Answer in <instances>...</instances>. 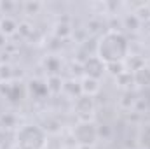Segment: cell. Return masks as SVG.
<instances>
[{
  "label": "cell",
  "mask_w": 150,
  "mask_h": 149,
  "mask_svg": "<svg viewBox=\"0 0 150 149\" xmlns=\"http://www.w3.org/2000/svg\"><path fill=\"white\" fill-rule=\"evenodd\" d=\"M96 56L107 65H120L129 58V40L119 30H108L105 32L96 46Z\"/></svg>",
  "instance_id": "obj_1"
},
{
  "label": "cell",
  "mask_w": 150,
  "mask_h": 149,
  "mask_svg": "<svg viewBox=\"0 0 150 149\" xmlns=\"http://www.w3.org/2000/svg\"><path fill=\"white\" fill-rule=\"evenodd\" d=\"M80 91H82V95H87V97L96 95V93L100 91V81L94 79V77H87V75H86V77L80 81Z\"/></svg>",
  "instance_id": "obj_6"
},
{
  "label": "cell",
  "mask_w": 150,
  "mask_h": 149,
  "mask_svg": "<svg viewBox=\"0 0 150 149\" xmlns=\"http://www.w3.org/2000/svg\"><path fill=\"white\" fill-rule=\"evenodd\" d=\"M45 132L38 125H23L16 133V146L21 149H44Z\"/></svg>",
  "instance_id": "obj_2"
},
{
  "label": "cell",
  "mask_w": 150,
  "mask_h": 149,
  "mask_svg": "<svg viewBox=\"0 0 150 149\" xmlns=\"http://www.w3.org/2000/svg\"><path fill=\"white\" fill-rule=\"evenodd\" d=\"M105 69H107V65H105L98 56L89 58V60L86 62V65H84L86 75H87V77H94V79H98L100 75L103 74V72H105Z\"/></svg>",
  "instance_id": "obj_5"
},
{
  "label": "cell",
  "mask_w": 150,
  "mask_h": 149,
  "mask_svg": "<svg viewBox=\"0 0 150 149\" xmlns=\"http://www.w3.org/2000/svg\"><path fill=\"white\" fill-rule=\"evenodd\" d=\"M75 111L80 116V121H91V116L94 112V102L93 97L87 95H80L75 102Z\"/></svg>",
  "instance_id": "obj_4"
},
{
  "label": "cell",
  "mask_w": 150,
  "mask_h": 149,
  "mask_svg": "<svg viewBox=\"0 0 150 149\" xmlns=\"http://www.w3.org/2000/svg\"><path fill=\"white\" fill-rule=\"evenodd\" d=\"M12 149H21V148H18V146H16V148H12Z\"/></svg>",
  "instance_id": "obj_10"
},
{
  "label": "cell",
  "mask_w": 150,
  "mask_h": 149,
  "mask_svg": "<svg viewBox=\"0 0 150 149\" xmlns=\"http://www.w3.org/2000/svg\"><path fill=\"white\" fill-rule=\"evenodd\" d=\"M138 146L142 149H150V123H145L138 130Z\"/></svg>",
  "instance_id": "obj_8"
},
{
  "label": "cell",
  "mask_w": 150,
  "mask_h": 149,
  "mask_svg": "<svg viewBox=\"0 0 150 149\" xmlns=\"http://www.w3.org/2000/svg\"><path fill=\"white\" fill-rule=\"evenodd\" d=\"M74 137L75 140L82 146H91L98 140L100 137V130L93 121H80L74 128Z\"/></svg>",
  "instance_id": "obj_3"
},
{
  "label": "cell",
  "mask_w": 150,
  "mask_h": 149,
  "mask_svg": "<svg viewBox=\"0 0 150 149\" xmlns=\"http://www.w3.org/2000/svg\"><path fill=\"white\" fill-rule=\"evenodd\" d=\"M133 81H134L136 84H140V86L150 84V67L142 65V67L134 69V72H133Z\"/></svg>",
  "instance_id": "obj_7"
},
{
  "label": "cell",
  "mask_w": 150,
  "mask_h": 149,
  "mask_svg": "<svg viewBox=\"0 0 150 149\" xmlns=\"http://www.w3.org/2000/svg\"><path fill=\"white\" fill-rule=\"evenodd\" d=\"M16 28H18V25H16V21L12 19V18H2L0 19V30H2V34H5V35H11V34H14L16 32Z\"/></svg>",
  "instance_id": "obj_9"
}]
</instances>
